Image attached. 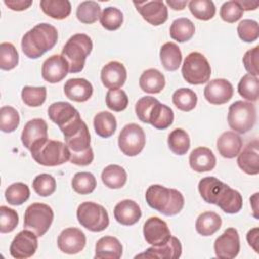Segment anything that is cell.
Wrapping results in <instances>:
<instances>
[{
	"instance_id": "cell-1",
	"label": "cell",
	"mask_w": 259,
	"mask_h": 259,
	"mask_svg": "<svg viewBox=\"0 0 259 259\" xmlns=\"http://www.w3.org/2000/svg\"><path fill=\"white\" fill-rule=\"evenodd\" d=\"M198 191L205 202L218 205L227 213H237L243 206L240 192L213 176L202 178L198 183Z\"/></svg>"
},
{
	"instance_id": "cell-2",
	"label": "cell",
	"mask_w": 259,
	"mask_h": 259,
	"mask_svg": "<svg viewBox=\"0 0 259 259\" xmlns=\"http://www.w3.org/2000/svg\"><path fill=\"white\" fill-rule=\"evenodd\" d=\"M58 40L57 28L49 23H38L28 30L21 39L23 54L29 59H37L55 47Z\"/></svg>"
},
{
	"instance_id": "cell-3",
	"label": "cell",
	"mask_w": 259,
	"mask_h": 259,
	"mask_svg": "<svg viewBox=\"0 0 259 259\" xmlns=\"http://www.w3.org/2000/svg\"><path fill=\"white\" fill-rule=\"evenodd\" d=\"M135 111L142 122L150 123L157 130L169 127L174 120L173 110L152 96L140 98L136 103Z\"/></svg>"
},
{
	"instance_id": "cell-4",
	"label": "cell",
	"mask_w": 259,
	"mask_h": 259,
	"mask_svg": "<svg viewBox=\"0 0 259 259\" xmlns=\"http://www.w3.org/2000/svg\"><path fill=\"white\" fill-rule=\"evenodd\" d=\"M145 197L150 207L167 217L179 213L184 206V197L180 191L160 184L149 186Z\"/></svg>"
},
{
	"instance_id": "cell-5",
	"label": "cell",
	"mask_w": 259,
	"mask_h": 259,
	"mask_svg": "<svg viewBox=\"0 0 259 259\" xmlns=\"http://www.w3.org/2000/svg\"><path fill=\"white\" fill-rule=\"evenodd\" d=\"M92 49V40L85 33H76L67 40L62 50V56L69 65L70 73H79L83 70L86 58Z\"/></svg>"
},
{
	"instance_id": "cell-6",
	"label": "cell",
	"mask_w": 259,
	"mask_h": 259,
	"mask_svg": "<svg viewBox=\"0 0 259 259\" xmlns=\"http://www.w3.org/2000/svg\"><path fill=\"white\" fill-rule=\"evenodd\" d=\"M48 114L50 119L60 127L64 137L72 135L84 122L78 110L65 101L52 103L49 106Z\"/></svg>"
},
{
	"instance_id": "cell-7",
	"label": "cell",
	"mask_w": 259,
	"mask_h": 259,
	"mask_svg": "<svg viewBox=\"0 0 259 259\" xmlns=\"http://www.w3.org/2000/svg\"><path fill=\"white\" fill-rule=\"evenodd\" d=\"M33 160L42 166H59L70 160V150L66 144L55 141L47 140L42 144L30 150Z\"/></svg>"
},
{
	"instance_id": "cell-8",
	"label": "cell",
	"mask_w": 259,
	"mask_h": 259,
	"mask_svg": "<svg viewBox=\"0 0 259 259\" xmlns=\"http://www.w3.org/2000/svg\"><path fill=\"white\" fill-rule=\"evenodd\" d=\"M257 120L255 105L251 102L238 100L232 103L228 112L229 126L239 134L249 132Z\"/></svg>"
},
{
	"instance_id": "cell-9",
	"label": "cell",
	"mask_w": 259,
	"mask_h": 259,
	"mask_svg": "<svg viewBox=\"0 0 259 259\" xmlns=\"http://www.w3.org/2000/svg\"><path fill=\"white\" fill-rule=\"evenodd\" d=\"M181 73L187 83L200 85L209 80L211 68L207 59L202 54L191 52L184 59Z\"/></svg>"
},
{
	"instance_id": "cell-10",
	"label": "cell",
	"mask_w": 259,
	"mask_h": 259,
	"mask_svg": "<svg viewBox=\"0 0 259 259\" xmlns=\"http://www.w3.org/2000/svg\"><path fill=\"white\" fill-rule=\"evenodd\" d=\"M79 224L91 232L104 231L109 225V217L106 209L95 202H82L77 208Z\"/></svg>"
},
{
	"instance_id": "cell-11",
	"label": "cell",
	"mask_w": 259,
	"mask_h": 259,
	"mask_svg": "<svg viewBox=\"0 0 259 259\" xmlns=\"http://www.w3.org/2000/svg\"><path fill=\"white\" fill-rule=\"evenodd\" d=\"M53 220L54 211L51 206L45 203L34 202L25 209L24 228L32 231L37 237H41L50 229Z\"/></svg>"
},
{
	"instance_id": "cell-12",
	"label": "cell",
	"mask_w": 259,
	"mask_h": 259,
	"mask_svg": "<svg viewBox=\"0 0 259 259\" xmlns=\"http://www.w3.org/2000/svg\"><path fill=\"white\" fill-rule=\"evenodd\" d=\"M146 144L144 130L137 123L124 125L118 136V147L122 154L128 157L137 156L142 152Z\"/></svg>"
},
{
	"instance_id": "cell-13",
	"label": "cell",
	"mask_w": 259,
	"mask_h": 259,
	"mask_svg": "<svg viewBox=\"0 0 259 259\" xmlns=\"http://www.w3.org/2000/svg\"><path fill=\"white\" fill-rule=\"evenodd\" d=\"M37 247V236L32 231L25 229L14 237L10 244L9 252L13 258L26 259L34 255Z\"/></svg>"
},
{
	"instance_id": "cell-14",
	"label": "cell",
	"mask_w": 259,
	"mask_h": 259,
	"mask_svg": "<svg viewBox=\"0 0 259 259\" xmlns=\"http://www.w3.org/2000/svg\"><path fill=\"white\" fill-rule=\"evenodd\" d=\"M215 256L223 259H233L240 252V237L235 228H228L219 236L213 244Z\"/></svg>"
},
{
	"instance_id": "cell-15",
	"label": "cell",
	"mask_w": 259,
	"mask_h": 259,
	"mask_svg": "<svg viewBox=\"0 0 259 259\" xmlns=\"http://www.w3.org/2000/svg\"><path fill=\"white\" fill-rule=\"evenodd\" d=\"M143 233L146 242L152 246H162L171 238L166 222L158 217H151L145 222Z\"/></svg>"
},
{
	"instance_id": "cell-16",
	"label": "cell",
	"mask_w": 259,
	"mask_h": 259,
	"mask_svg": "<svg viewBox=\"0 0 259 259\" xmlns=\"http://www.w3.org/2000/svg\"><path fill=\"white\" fill-rule=\"evenodd\" d=\"M48 140V124L41 118L27 121L21 133V142L27 150L42 144Z\"/></svg>"
},
{
	"instance_id": "cell-17",
	"label": "cell",
	"mask_w": 259,
	"mask_h": 259,
	"mask_svg": "<svg viewBox=\"0 0 259 259\" xmlns=\"http://www.w3.org/2000/svg\"><path fill=\"white\" fill-rule=\"evenodd\" d=\"M133 3L142 17L152 25H161L168 19V9L161 0Z\"/></svg>"
},
{
	"instance_id": "cell-18",
	"label": "cell",
	"mask_w": 259,
	"mask_h": 259,
	"mask_svg": "<svg viewBox=\"0 0 259 259\" xmlns=\"http://www.w3.org/2000/svg\"><path fill=\"white\" fill-rule=\"evenodd\" d=\"M204 98L211 104L221 105L227 103L234 94L233 85L230 81L219 78L210 80L204 87Z\"/></svg>"
},
{
	"instance_id": "cell-19",
	"label": "cell",
	"mask_w": 259,
	"mask_h": 259,
	"mask_svg": "<svg viewBox=\"0 0 259 259\" xmlns=\"http://www.w3.org/2000/svg\"><path fill=\"white\" fill-rule=\"evenodd\" d=\"M58 247L66 254H77L81 252L86 245V236L78 228H67L63 230L58 237Z\"/></svg>"
},
{
	"instance_id": "cell-20",
	"label": "cell",
	"mask_w": 259,
	"mask_h": 259,
	"mask_svg": "<svg viewBox=\"0 0 259 259\" xmlns=\"http://www.w3.org/2000/svg\"><path fill=\"white\" fill-rule=\"evenodd\" d=\"M69 72V65L61 55L49 57L41 66V76L49 83H58L62 81Z\"/></svg>"
},
{
	"instance_id": "cell-21",
	"label": "cell",
	"mask_w": 259,
	"mask_h": 259,
	"mask_svg": "<svg viewBox=\"0 0 259 259\" xmlns=\"http://www.w3.org/2000/svg\"><path fill=\"white\" fill-rule=\"evenodd\" d=\"M259 142L257 139L249 142L238 154V166L248 175L259 173Z\"/></svg>"
},
{
	"instance_id": "cell-22",
	"label": "cell",
	"mask_w": 259,
	"mask_h": 259,
	"mask_svg": "<svg viewBox=\"0 0 259 259\" xmlns=\"http://www.w3.org/2000/svg\"><path fill=\"white\" fill-rule=\"evenodd\" d=\"M126 69L125 67L117 62L111 61L107 63L101 70L100 78L102 84L108 89H118L126 81Z\"/></svg>"
},
{
	"instance_id": "cell-23",
	"label": "cell",
	"mask_w": 259,
	"mask_h": 259,
	"mask_svg": "<svg viewBox=\"0 0 259 259\" xmlns=\"http://www.w3.org/2000/svg\"><path fill=\"white\" fill-rule=\"evenodd\" d=\"M182 246L176 237H172L162 246H153L136 258H157V259H176L181 256Z\"/></svg>"
},
{
	"instance_id": "cell-24",
	"label": "cell",
	"mask_w": 259,
	"mask_h": 259,
	"mask_svg": "<svg viewBox=\"0 0 259 259\" xmlns=\"http://www.w3.org/2000/svg\"><path fill=\"white\" fill-rule=\"evenodd\" d=\"M64 93L73 101L85 102L92 96L93 86L84 78H73L65 83Z\"/></svg>"
},
{
	"instance_id": "cell-25",
	"label": "cell",
	"mask_w": 259,
	"mask_h": 259,
	"mask_svg": "<svg viewBox=\"0 0 259 259\" xmlns=\"http://www.w3.org/2000/svg\"><path fill=\"white\" fill-rule=\"evenodd\" d=\"M116 222L123 226H133L139 222L142 217V211L139 204L131 199L119 201L113 210Z\"/></svg>"
},
{
	"instance_id": "cell-26",
	"label": "cell",
	"mask_w": 259,
	"mask_h": 259,
	"mask_svg": "<svg viewBox=\"0 0 259 259\" xmlns=\"http://www.w3.org/2000/svg\"><path fill=\"white\" fill-rule=\"evenodd\" d=\"M217 164L212 151L206 147L195 148L189 156V165L192 170L198 173L211 171Z\"/></svg>"
},
{
	"instance_id": "cell-27",
	"label": "cell",
	"mask_w": 259,
	"mask_h": 259,
	"mask_svg": "<svg viewBox=\"0 0 259 259\" xmlns=\"http://www.w3.org/2000/svg\"><path fill=\"white\" fill-rule=\"evenodd\" d=\"M243 146L242 138L235 132L228 131L223 133L217 141V148L222 157L232 159L238 156Z\"/></svg>"
},
{
	"instance_id": "cell-28",
	"label": "cell",
	"mask_w": 259,
	"mask_h": 259,
	"mask_svg": "<svg viewBox=\"0 0 259 259\" xmlns=\"http://www.w3.org/2000/svg\"><path fill=\"white\" fill-rule=\"evenodd\" d=\"M122 255V245L112 236L100 238L95 245V259H119Z\"/></svg>"
},
{
	"instance_id": "cell-29",
	"label": "cell",
	"mask_w": 259,
	"mask_h": 259,
	"mask_svg": "<svg viewBox=\"0 0 259 259\" xmlns=\"http://www.w3.org/2000/svg\"><path fill=\"white\" fill-rule=\"evenodd\" d=\"M139 85L144 92L156 94L164 89L165 77L157 69H148L142 73Z\"/></svg>"
},
{
	"instance_id": "cell-30",
	"label": "cell",
	"mask_w": 259,
	"mask_h": 259,
	"mask_svg": "<svg viewBox=\"0 0 259 259\" xmlns=\"http://www.w3.org/2000/svg\"><path fill=\"white\" fill-rule=\"evenodd\" d=\"M160 60L167 71H176L182 61V54L179 47L172 41L165 42L160 49Z\"/></svg>"
},
{
	"instance_id": "cell-31",
	"label": "cell",
	"mask_w": 259,
	"mask_h": 259,
	"mask_svg": "<svg viewBox=\"0 0 259 259\" xmlns=\"http://www.w3.org/2000/svg\"><path fill=\"white\" fill-rule=\"evenodd\" d=\"M101 180L108 188L118 189L126 183L127 174L121 166L112 164L103 169L101 173Z\"/></svg>"
},
{
	"instance_id": "cell-32",
	"label": "cell",
	"mask_w": 259,
	"mask_h": 259,
	"mask_svg": "<svg viewBox=\"0 0 259 259\" xmlns=\"http://www.w3.org/2000/svg\"><path fill=\"white\" fill-rule=\"evenodd\" d=\"M222 226L221 217L213 211H205L198 215L195 222L196 232L204 237L213 235Z\"/></svg>"
},
{
	"instance_id": "cell-33",
	"label": "cell",
	"mask_w": 259,
	"mask_h": 259,
	"mask_svg": "<svg viewBox=\"0 0 259 259\" xmlns=\"http://www.w3.org/2000/svg\"><path fill=\"white\" fill-rule=\"evenodd\" d=\"M39 6L45 14L54 19H65L71 13V3L68 0H41Z\"/></svg>"
},
{
	"instance_id": "cell-34",
	"label": "cell",
	"mask_w": 259,
	"mask_h": 259,
	"mask_svg": "<svg viewBox=\"0 0 259 259\" xmlns=\"http://www.w3.org/2000/svg\"><path fill=\"white\" fill-rule=\"evenodd\" d=\"M93 125L95 133L101 138L111 137L117 126L115 116L108 111L98 112L93 119Z\"/></svg>"
},
{
	"instance_id": "cell-35",
	"label": "cell",
	"mask_w": 259,
	"mask_h": 259,
	"mask_svg": "<svg viewBox=\"0 0 259 259\" xmlns=\"http://www.w3.org/2000/svg\"><path fill=\"white\" fill-rule=\"evenodd\" d=\"M195 32V26L193 22L185 17L175 19L170 26V36L178 42H184L189 40Z\"/></svg>"
},
{
	"instance_id": "cell-36",
	"label": "cell",
	"mask_w": 259,
	"mask_h": 259,
	"mask_svg": "<svg viewBox=\"0 0 259 259\" xmlns=\"http://www.w3.org/2000/svg\"><path fill=\"white\" fill-rule=\"evenodd\" d=\"M90 134L87 124H84L72 136L65 138V143L70 150V153H80L88 150L90 147Z\"/></svg>"
},
{
	"instance_id": "cell-37",
	"label": "cell",
	"mask_w": 259,
	"mask_h": 259,
	"mask_svg": "<svg viewBox=\"0 0 259 259\" xmlns=\"http://www.w3.org/2000/svg\"><path fill=\"white\" fill-rule=\"evenodd\" d=\"M169 149L176 155L182 156L190 148V139L183 128H175L168 136Z\"/></svg>"
},
{
	"instance_id": "cell-38",
	"label": "cell",
	"mask_w": 259,
	"mask_h": 259,
	"mask_svg": "<svg viewBox=\"0 0 259 259\" xmlns=\"http://www.w3.org/2000/svg\"><path fill=\"white\" fill-rule=\"evenodd\" d=\"M239 94L246 100L257 101L259 92V80L258 77L251 74L244 75L238 84Z\"/></svg>"
},
{
	"instance_id": "cell-39",
	"label": "cell",
	"mask_w": 259,
	"mask_h": 259,
	"mask_svg": "<svg viewBox=\"0 0 259 259\" xmlns=\"http://www.w3.org/2000/svg\"><path fill=\"white\" fill-rule=\"evenodd\" d=\"M172 101L178 109L190 111L196 106L197 96L195 92L189 88H180L173 93Z\"/></svg>"
},
{
	"instance_id": "cell-40",
	"label": "cell",
	"mask_w": 259,
	"mask_h": 259,
	"mask_svg": "<svg viewBox=\"0 0 259 259\" xmlns=\"http://www.w3.org/2000/svg\"><path fill=\"white\" fill-rule=\"evenodd\" d=\"M100 6L95 1H83L76 10L78 20L85 24L94 23L100 17Z\"/></svg>"
},
{
	"instance_id": "cell-41",
	"label": "cell",
	"mask_w": 259,
	"mask_h": 259,
	"mask_svg": "<svg viewBox=\"0 0 259 259\" xmlns=\"http://www.w3.org/2000/svg\"><path fill=\"white\" fill-rule=\"evenodd\" d=\"M30 195L29 188L22 182H16L9 185L5 190V198L11 205H21Z\"/></svg>"
},
{
	"instance_id": "cell-42",
	"label": "cell",
	"mask_w": 259,
	"mask_h": 259,
	"mask_svg": "<svg viewBox=\"0 0 259 259\" xmlns=\"http://www.w3.org/2000/svg\"><path fill=\"white\" fill-rule=\"evenodd\" d=\"M188 7L192 15L199 20H209L215 14L214 3L210 0H191Z\"/></svg>"
},
{
	"instance_id": "cell-43",
	"label": "cell",
	"mask_w": 259,
	"mask_h": 259,
	"mask_svg": "<svg viewBox=\"0 0 259 259\" xmlns=\"http://www.w3.org/2000/svg\"><path fill=\"white\" fill-rule=\"evenodd\" d=\"M96 187V179L90 172H78L72 179V188L79 194H89Z\"/></svg>"
},
{
	"instance_id": "cell-44",
	"label": "cell",
	"mask_w": 259,
	"mask_h": 259,
	"mask_svg": "<svg viewBox=\"0 0 259 259\" xmlns=\"http://www.w3.org/2000/svg\"><path fill=\"white\" fill-rule=\"evenodd\" d=\"M21 98L27 106L38 107L46 101L47 88L45 86H24L21 90Z\"/></svg>"
},
{
	"instance_id": "cell-45",
	"label": "cell",
	"mask_w": 259,
	"mask_h": 259,
	"mask_svg": "<svg viewBox=\"0 0 259 259\" xmlns=\"http://www.w3.org/2000/svg\"><path fill=\"white\" fill-rule=\"evenodd\" d=\"M102 27L107 30H116L118 29L123 22L122 12L116 7H106L100 14L99 17Z\"/></svg>"
},
{
	"instance_id": "cell-46",
	"label": "cell",
	"mask_w": 259,
	"mask_h": 259,
	"mask_svg": "<svg viewBox=\"0 0 259 259\" xmlns=\"http://www.w3.org/2000/svg\"><path fill=\"white\" fill-rule=\"evenodd\" d=\"M20 117L12 106H2L0 109V130L3 133H12L19 125Z\"/></svg>"
},
{
	"instance_id": "cell-47",
	"label": "cell",
	"mask_w": 259,
	"mask_h": 259,
	"mask_svg": "<svg viewBox=\"0 0 259 259\" xmlns=\"http://www.w3.org/2000/svg\"><path fill=\"white\" fill-rule=\"evenodd\" d=\"M18 64V53L11 42L0 45V68L5 71L14 69Z\"/></svg>"
},
{
	"instance_id": "cell-48",
	"label": "cell",
	"mask_w": 259,
	"mask_h": 259,
	"mask_svg": "<svg viewBox=\"0 0 259 259\" xmlns=\"http://www.w3.org/2000/svg\"><path fill=\"white\" fill-rule=\"evenodd\" d=\"M32 187L39 196H50L56 190V180L52 175L42 173L33 179Z\"/></svg>"
},
{
	"instance_id": "cell-49",
	"label": "cell",
	"mask_w": 259,
	"mask_h": 259,
	"mask_svg": "<svg viewBox=\"0 0 259 259\" xmlns=\"http://www.w3.org/2000/svg\"><path fill=\"white\" fill-rule=\"evenodd\" d=\"M106 105L113 111H122L127 107L128 97L121 89H109L105 97Z\"/></svg>"
},
{
	"instance_id": "cell-50",
	"label": "cell",
	"mask_w": 259,
	"mask_h": 259,
	"mask_svg": "<svg viewBox=\"0 0 259 259\" xmlns=\"http://www.w3.org/2000/svg\"><path fill=\"white\" fill-rule=\"evenodd\" d=\"M239 37L245 42H253L259 36L258 22L253 19H243L237 27Z\"/></svg>"
},
{
	"instance_id": "cell-51",
	"label": "cell",
	"mask_w": 259,
	"mask_h": 259,
	"mask_svg": "<svg viewBox=\"0 0 259 259\" xmlns=\"http://www.w3.org/2000/svg\"><path fill=\"white\" fill-rule=\"evenodd\" d=\"M18 213L8 206H0V232L2 234L12 232L18 225Z\"/></svg>"
},
{
	"instance_id": "cell-52",
	"label": "cell",
	"mask_w": 259,
	"mask_h": 259,
	"mask_svg": "<svg viewBox=\"0 0 259 259\" xmlns=\"http://www.w3.org/2000/svg\"><path fill=\"white\" fill-rule=\"evenodd\" d=\"M244 10L241 7L239 1H227L220 9L221 18L229 23H234L238 21L243 16Z\"/></svg>"
},
{
	"instance_id": "cell-53",
	"label": "cell",
	"mask_w": 259,
	"mask_h": 259,
	"mask_svg": "<svg viewBox=\"0 0 259 259\" xmlns=\"http://www.w3.org/2000/svg\"><path fill=\"white\" fill-rule=\"evenodd\" d=\"M258 59H259V46L247 51L243 57V64L247 72L253 76L258 77Z\"/></svg>"
},
{
	"instance_id": "cell-54",
	"label": "cell",
	"mask_w": 259,
	"mask_h": 259,
	"mask_svg": "<svg viewBox=\"0 0 259 259\" xmlns=\"http://www.w3.org/2000/svg\"><path fill=\"white\" fill-rule=\"evenodd\" d=\"M94 154L92 148L80 153H70V162L78 166H87L92 163Z\"/></svg>"
},
{
	"instance_id": "cell-55",
	"label": "cell",
	"mask_w": 259,
	"mask_h": 259,
	"mask_svg": "<svg viewBox=\"0 0 259 259\" xmlns=\"http://www.w3.org/2000/svg\"><path fill=\"white\" fill-rule=\"evenodd\" d=\"M4 4L11 10L22 11L27 9L31 4V0H4Z\"/></svg>"
},
{
	"instance_id": "cell-56",
	"label": "cell",
	"mask_w": 259,
	"mask_h": 259,
	"mask_svg": "<svg viewBox=\"0 0 259 259\" xmlns=\"http://www.w3.org/2000/svg\"><path fill=\"white\" fill-rule=\"evenodd\" d=\"M247 241L249 245L254 249V251L258 253V228H254L247 233Z\"/></svg>"
},
{
	"instance_id": "cell-57",
	"label": "cell",
	"mask_w": 259,
	"mask_h": 259,
	"mask_svg": "<svg viewBox=\"0 0 259 259\" xmlns=\"http://www.w3.org/2000/svg\"><path fill=\"white\" fill-rule=\"evenodd\" d=\"M172 9L174 10H182L187 5V1H175V0H167L166 2Z\"/></svg>"
},
{
	"instance_id": "cell-58",
	"label": "cell",
	"mask_w": 259,
	"mask_h": 259,
	"mask_svg": "<svg viewBox=\"0 0 259 259\" xmlns=\"http://www.w3.org/2000/svg\"><path fill=\"white\" fill-rule=\"evenodd\" d=\"M241 7L243 8V10H255L258 8V5H259V2L258 1H255V2H252V1H239Z\"/></svg>"
},
{
	"instance_id": "cell-59",
	"label": "cell",
	"mask_w": 259,
	"mask_h": 259,
	"mask_svg": "<svg viewBox=\"0 0 259 259\" xmlns=\"http://www.w3.org/2000/svg\"><path fill=\"white\" fill-rule=\"evenodd\" d=\"M257 201H258V192L254 193V195L250 198V202H251V205H252V209H253V215L258 219V214H257V211H258V208H257Z\"/></svg>"
}]
</instances>
